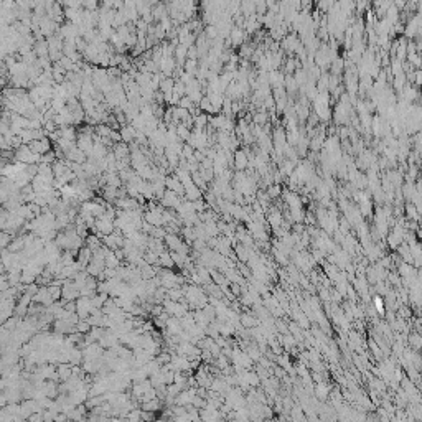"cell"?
<instances>
[{
  "instance_id": "6da1fadb",
  "label": "cell",
  "mask_w": 422,
  "mask_h": 422,
  "mask_svg": "<svg viewBox=\"0 0 422 422\" xmlns=\"http://www.w3.org/2000/svg\"><path fill=\"white\" fill-rule=\"evenodd\" d=\"M178 136H180L182 139H188L190 137V134H188V129L185 125H178Z\"/></svg>"
},
{
  "instance_id": "7a4b0ae2",
  "label": "cell",
  "mask_w": 422,
  "mask_h": 422,
  "mask_svg": "<svg viewBox=\"0 0 422 422\" xmlns=\"http://www.w3.org/2000/svg\"><path fill=\"white\" fill-rule=\"evenodd\" d=\"M60 374H61V378H68V376L71 374V371H69V368H66V366H61V371H60Z\"/></svg>"
}]
</instances>
